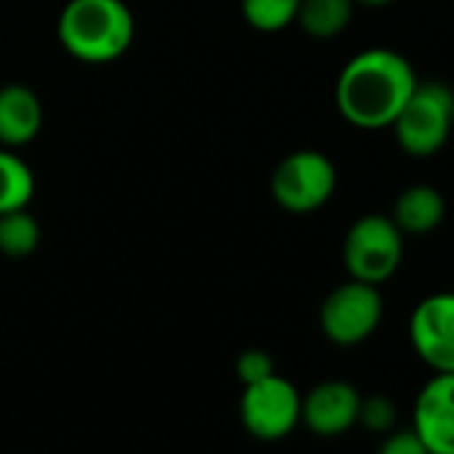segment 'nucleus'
<instances>
[{
    "instance_id": "f257e3e1",
    "label": "nucleus",
    "mask_w": 454,
    "mask_h": 454,
    "mask_svg": "<svg viewBox=\"0 0 454 454\" xmlns=\"http://www.w3.org/2000/svg\"><path fill=\"white\" fill-rule=\"evenodd\" d=\"M417 83V70L403 54L374 46L342 67L334 86L337 110L356 129H390Z\"/></svg>"
},
{
    "instance_id": "f03ea898",
    "label": "nucleus",
    "mask_w": 454,
    "mask_h": 454,
    "mask_svg": "<svg viewBox=\"0 0 454 454\" xmlns=\"http://www.w3.org/2000/svg\"><path fill=\"white\" fill-rule=\"evenodd\" d=\"M57 33L67 54L89 65H105L129 51L134 17L123 0H70Z\"/></svg>"
},
{
    "instance_id": "7ed1b4c3",
    "label": "nucleus",
    "mask_w": 454,
    "mask_h": 454,
    "mask_svg": "<svg viewBox=\"0 0 454 454\" xmlns=\"http://www.w3.org/2000/svg\"><path fill=\"white\" fill-rule=\"evenodd\" d=\"M390 129L406 155L433 158L454 131V89L441 81H419Z\"/></svg>"
},
{
    "instance_id": "20e7f679",
    "label": "nucleus",
    "mask_w": 454,
    "mask_h": 454,
    "mask_svg": "<svg viewBox=\"0 0 454 454\" xmlns=\"http://www.w3.org/2000/svg\"><path fill=\"white\" fill-rule=\"evenodd\" d=\"M403 233L390 214L358 216L342 244V262L350 278L380 286L390 281L403 262Z\"/></svg>"
},
{
    "instance_id": "39448f33",
    "label": "nucleus",
    "mask_w": 454,
    "mask_h": 454,
    "mask_svg": "<svg viewBox=\"0 0 454 454\" xmlns=\"http://www.w3.org/2000/svg\"><path fill=\"white\" fill-rule=\"evenodd\" d=\"M337 187V168L329 155L318 150H297L286 155L270 179L276 203L292 214H310L321 208Z\"/></svg>"
},
{
    "instance_id": "423d86ee",
    "label": "nucleus",
    "mask_w": 454,
    "mask_h": 454,
    "mask_svg": "<svg viewBox=\"0 0 454 454\" xmlns=\"http://www.w3.org/2000/svg\"><path fill=\"white\" fill-rule=\"evenodd\" d=\"M382 313L385 302L380 286L350 278L324 300L318 321L329 342L340 348H353L377 332Z\"/></svg>"
},
{
    "instance_id": "0eeeda50",
    "label": "nucleus",
    "mask_w": 454,
    "mask_h": 454,
    "mask_svg": "<svg viewBox=\"0 0 454 454\" xmlns=\"http://www.w3.org/2000/svg\"><path fill=\"white\" fill-rule=\"evenodd\" d=\"M302 419V395L281 374L244 385L241 422L257 441H281Z\"/></svg>"
},
{
    "instance_id": "6e6552de",
    "label": "nucleus",
    "mask_w": 454,
    "mask_h": 454,
    "mask_svg": "<svg viewBox=\"0 0 454 454\" xmlns=\"http://www.w3.org/2000/svg\"><path fill=\"white\" fill-rule=\"evenodd\" d=\"M409 342L433 372H454V292L417 302L409 316Z\"/></svg>"
},
{
    "instance_id": "1a4fd4ad",
    "label": "nucleus",
    "mask_w": 454,
    "mask_h": 454,
    "mask_svg": "<svg viewBox=\"0 0 454 454\" xmlns=\"http://www.w3.org/2000/svg\"><path fill=\"white\" fill-rule=\"evenodd\" d=\"M411 430L430 454H454V372H435L417 393Z\"/></svg>"
},
{
    "instance_id": "9d476101",
    "label": "nucleus",
    "mask_w": 454,
    "mask_h": 454,
    "mask_svg": "<svg viewBox=\"0 0 454 454\" xmlns=\"http://www.w3.org/2000/svg\"><path fill=\"white\" fill-rule=\"evenodd\" d=\"M361 393L345 380L318 382L302 398V422L318 435H340L358 422Z\"/></svg>"
},
{
    "instance_id": "9b49d317",
    "label": "nucleus",
    "mask_w": 454,
    "mask_h": 454,
    "mask_svg": "<svg viewBox=\"0 0 454 454\" xmlns=\"http://www.w3.org/2000/svg\"><path fill=\"white\" fill-rule=\"evenodd\" d=\"M43 107L33 89L12 83L0 89V142L6 147L27 145L38 137Z\"/></svg>"
},
{
    "instance_id": "f8f14e48",
    "label": "nucleus",
    "mask_w": 454,
    "mask_h": 454,
    "mask_svg": "<svg viewBox=\"0 0 454 454\" xmlns=\"http://www.w3.org/2000/svg\"><path fill=\"white\" fill-rule=\"evenodd\" d=\"M446 216V198L433 184H409L393 200L390 219L403 236H427L438 231Z\"/></svg>"
},
{
    "instance_id": "ddd939ff",
    "label": "nucleus",
    "mask_w": 454,
    "mask_h": 454,
    "mask_svg": "<svg viewBox=\"0 0 454 454\" xmlns=\"http://www.w3.org/2000/svg\"><path fill=\"white\" fill-rule=\"evenodd\" d=\"M353 12H356L353 0H300L294 22L310 38L326 41V38H337L340 33L348 30Z\"/></svg>"
},
{
    "instance_id": "4468645a",
    "label": "nucleus",
    "mask_w": 454,
    "mask_h": 454,
    "mask_svg": "<svg viewBox=\"0 0 454 454\" xmlns=\"http://www.w3.org/2000/svg\"><path fill=\"white\" fill-rule=\"evenodd\" d=\"M41 244V227L27 208L0 214V254L12 260L30 257Z\"/></svg>"
},
{
    "instance_id": "2eb2a0df",
    "label": "nucleus",
    "mask_w": 454,
    "mask_h": 454,
    "mask_svg": "<svg viewBox=\"0 0 454 454\" xmlns=\"http://www.w3.org/2000/svg\"><path fill=\"white\" fill-rule=\"evenodd\" d=\"M33 190L35 179L30 166L20 155L0 150V214L25 208L33 198Z\"/></svg>"
},
{
    "instance_id": "dca6fc26",
    "label": "nucleus",
    "mask_w": 454,
    "mask_h": 454,
    "mask_svg": "<svg viewBox=\"0 0 454 454\" xmlns=\"http://www.w3.org/2000/svg\"><path fill=\"white\" fill-rule=\"evenodd\" d=\"M300 0H241L244 20L260 33H278L297 20Z\"/></svg>"
},
{
    "instance_id": "f3484780",
    "label": "nucleus",
    "mask_w": 454,
    "mask_h": 454,
    "mask_svg": "<svg viewBox=\"0 0 454 454\" xmlns=\"http://www.w3.org/2000/svg\"><path fill=\"white\" fill-rule=\"evenodd\" d=\"M358 422L372 433H385L395 425V403L387 395H361Z\"/></svg>"
},
{
    "instance_id": "a211bd4d",
    "label": "nucleus",
    "mask_w": 454,
    "mask_h": 454,
    "mask_svg": "<svg viewBox=\"0 0 454 454\" xmlns=\"http://www.w3.org/2000/svg\"><path fill=\"white\" fill-rule=\"evenodd\" d=\"M236 374H239V380L244 385H252V382H260V380L276 374V366H273L270 353H265L260 348H252V350H244L236 358Z\"/></svg>"
},
{
    "instance_id": "6ab92c4d",
    "label": "nucleus",
    "mask_w": 454,
    "mask_h": 454,
    "mask_svg": "<svg viewBox=\"0 0 454 454\" xmlns=\"http://www.w3.org/2000/svg\"><path fill=\"white\" fill-rule=\"evenodd\" d=\"M377 454H430V451L414 430H398L380 443Z\"/></svg>"
},
{
    "instance_id": "aec40b11",
    "label": "nucleus",
    "mask_w": 454,
    "mask_h": 454,
    "mask_svg": "<svg viewBox=\"0 0 454 454\" xmlns=\"http://www.w3.org/2000/svg\"><path fill=\"white\" fill-rule=\"evenodd\" d=\"M356 6H364V9H387L393 4H398V0H353Z\"/></svg>"
}]
</instances>
